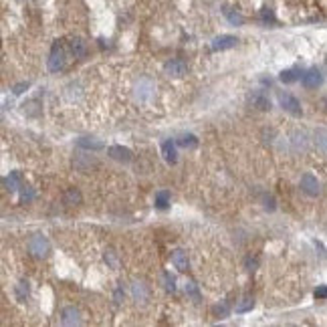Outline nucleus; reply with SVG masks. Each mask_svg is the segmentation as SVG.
Instances as JSON below:
<instances>
[{"instance_id": "nucleus-27", "label": "nucleus", "mask_w": 327, "mask_h": 327, "mask_svg": "<svg viewBox=\"0 0 327 327\" xmlns=\"http://www.w3.org/2000/svg\"><path fill=\"white\" fill-rule=\"evenodd\" d=\"M254 307V299L253 297H245L241 303L236 305V313H247V311H251Z\"/></svg>"}, {"instance_id": "nucleus-11", "label": "nucleus", "mask_w": 327, "mask_h": 327, "mask_svg": "<svg viewBox=\"0 0 327 327\" xmlns=\"http://www.w3.org/2000/svg\"><path fill=\"white\" fill-rule=\"evenodd\" d=\"M249 101L253 103V107L258 109V111H269V109H271V99H269L263 91H254V93L249 97Z\"/></svg>"}, {"instance_id": "nucleus-30", "label": "nucleus", "mask_w": 327, "mask_h": 327, "mask_svg": "<svg viewBox=\"0 0 327 327\" xmlns=\"http://www.w3.org/2000/svg\"><path fill=\"white\" fill-rule=\"evenodd\" d=\"M186 293H188L190 297H194L196 301H200V293H198V287H196L194 281H188V283H186Z\"/></svg>"}, {"instance_id": "nucleus-3", "label": "nucleus", "mask_w": 327, "mask_h": 327, "mask_svg": "<svg viewBox=\"0 0 327 327\" xmlns=\"http://www.w3.org/2000/svg\"><path fill=\"white\" fill-rule=\"evenodd\" d=\"M279 105L283 107V111H287L293 117H301L303 115V107L299 103V99L291 93H279Z\"/></svg>"}, {"instance_id": "nucleus-1", "label": "nucleus", "mask_w": 327, "mask_h": 327, "mask_svg": "<svg viewBox=\"0 0 327 327\" xmlns=\"http://www.w3.org/2000/svg\"><path fill=\"white\" fill-rule=\"evenodd\" d=\"M29 251L33 256L36 258H47L49 253H51V243H49V238L47 236H42V234H35L31 236V241H29Z\"/></svg>"}, {"instance_id": "nucleus-35", "label": "nucleus", "mask_w": 327, "mask_h": 327, "mask_svg": "<svg viewBox=\"0 0 327 327\" xmlns=\"http://www.w3.org/2000/svg\"><path fill=\"white\" fill-rule=\"evenodd\" d=\"M27 89H29V83H18V85L12 87V93H14V95H20V93H25Z\"/></svg>"}, {"instance_id": "nucleus-18", "label": "nucleus", "mask_w": 327, "mask_h": 327, "mask_svg": "<svg viewBox=\"0 0 327 327\" xmlns=\"http://www.w3.org/2000/svg\"><path fill=\"white\" fill-rule=\"evenodd\" d=\"M73 166H75V170H79L81 174H87L91 170V166H93V160L89 158V156H77L75 160H73Z\"/></svg>"}, {"instance_id": "nucleus-8", "label": "nucleus", "mask_w": 327, "mask_h": 327, "mask_svg": "<svg viewBox=\"0 0 327 327\" xmlns=\"http://www.w3.org/2000/svg\"><path fill=\"white\" fill-rule=\"evenodd\" d=\"M236 42H238L236 36H232V35H220V36H216V38L212 40L210 49H212V51H226V49L236 47Z\"/></svg>"}, {"instance_id": "nucleus-6", "label": "nucleus", "mask_w": 327, "mask_h": 327, "mask_svg": "<svg viewBox=\"0 0 327 327\" xmlns=\"http://www.w3.org/2000/svg\"><path fill=\"white\" fill-rule=\"evenodd\" d=\"M107 156L113 158V160H117V162H125V164L134 160L132 149L123 147V145H109V147H107Z\"/></svg>"}, {"instance_id": "nucleus-12", "label": "nucleus", "mask_w": 327, "mask_h": 327, "mask_svg": "<svg viewBox=\"0 0 327 327\" xmlns=\"http://www.w3.org/2000/svg\"><path fill=\"white\" fill-rule=\"evenodd\" d=\"M61 321L63 325H79L81 323V313L75 307H65L61 311Z\"/></svg>"}, {"instance_id": "nucleus-17", "label": "nucleus", "mask_w": 327, "mask_h": 327, "mask_svg": "<svg viewBox=\"0 0 327 327\" xmlns=\"http://www.w3.org/2000/svg\"><path fill=\"white\" fill-rule=\"evenodd\" d=\"M69 47H71V53L75 55V59H81V57H85V53H87V45H85V40H83V38H79V36L71 38Z\"/></svg>"}, {"instance_id": "nucleus-26", "label": "nucleus", "mask_w": 327, "mask_h": 327, "mask_svg": "<svg viewBox=\"0 0 327 327\" xmlns=\"http://www.w3.org/2000/svg\"><path fill=\"white\" fill-rule=\"evenodd\" d=\"M16 297L18 301H27L29 297V281H18V285H16Z\"/></svg>"}, {"instance_id": "nucleus-21", "label": "nucleus", "mask_w": 327, "mask_h": 327, "mask_svg": "<svg viewBox=\"0 0 327 327\" xmlns=\"http://www.w3.org/2000/svg\"><path fill=\"white\" fill-rule=\"evenodd\" d=\"M176 144L182 145V147H186V149H194L196 145H198V138H196L194 134H182V136L176 140Z\"/></svg>"}, {"instance_id": "nucleus-32", "label": "nucleus", "mask_w": 327, "mask_h": 327, "mask_svg": "<svg viewBox=\"0 0 327 327\" xmlns=\"http://www.w3.org/2000/svg\"><path fill=\"white\" fill-rule=\"evenodd\" d=\"M164 281H166V289H168V291H174V289H176V279H174L170 273L164 275Z\"/></svg>"}, {"instance_id": "nucleus-28", "label": "nucleus", "mask_w": 327, "mask_h": 327, "mask_svg": "<svg viewBox=\"0 0 327 327\" xmlns=\"http://www.w3.org/2000/svg\"><path fill=\"white\" fill-rule=\"evenodd\" d=\"M35 200V190L31 186H20V202H33Z\"/></svg>"}, {"instance_id": "nucleus-5", "label": "nucleus", "mask_w": 327, "mask_h": 327, "mask_svg": "<svg viewBox=\"0 0 327 327\" xmlns=\"http://www.w3.org/2000/svg\"><path fill=\"white\" fill-rule=\"evenodd\" d=\"M186 71H188V65H186L182 59H172V61H168V63L164 65V73H166L168 77L180 79V77L186 75Z\"/></svg>"}, {"instance_id": "nucleus-14", "label": "nucleus", "mask_w": 327, "mask_h": 327, "mask_svg": "<svg viewBox=\"0 0 327 327\" xmlns=\"http://www.w3.org/2000/svg\"><path fill=\"white\" fill-rule=\"evenodd\" d=\"M170 258H172V265L176 267L178 271H186V269H188V256H186V253H184L182 249L172 251Z\"/></svg>"}, {"instance_id": "nucleus-29", "label": "nucleus", "mask_w": 327, "mask_h": 327, "mask_svg": "<svg viewBox=\"0 0 327 327\" xmlns=\"http://www.w3.org/2000/svg\"><path fill=\"white\" fill-rule=\"evenodd\" d=\"M103 260H105V263H107L109 267H111V269H117V256H115V253H113V251H105Z\"/></svg>"}, {"instance_id": "nucleus-7", "label": "nucleus", "mask_w": 327, "mask_h": 327, "mask_svg": "<svg viewBox=\"0 0 327 327\" xmlns=\"http://www.w3.org/2000/svg\"><path fill=\"white\" fill-rule=\"evenodd\" d=\"M154 91H156V87H154V83H151L149 79H140V83H136V97L140 101L151 99Z\"/></svg>"}, {"instance_id": "nucleus-23", "label": "nucleus", "mask_w": 327, "mask_h": 327, "mask_svg": "<svg viewBox=\"0 0 327 327\" xmlns=\"http://www.w3.org/2000/svg\"><path fill=\"white\" fill-rule=\"evenodd\" d=\"M224 16L228 18V23L234 25V27H241V25L245 23V16H243L241 12H236L234 8H228V6L224 8Z\"/></svg>"}, {"instance_id": "nucleus-16", "label": "nucleus", "mask_w": 327, "mask_h": 327, "mask_svg": "<svg viewBox=\"0 0 327 327\" xmlns=\"http://www.w3.org/2000/svg\"><path fill=\"white\" fill-rule=\"evenodd\" d=\"M20 180H23V176H20V172H10L8 176L2 178V186L8 190V192H14L20 188Z\"/></svg>"}, {"instance_id": "nucleus-22", "label": "nucleus", "mask_w": 327, "mask_h": 327, "mask_svg": "<svg viewBox=\"0 0 327 327\" xmlns=\"http://www.w3.org/2000/svg\"><path fill=\"white\" fill-rule=\"evenodd\" d=\"M63 200H65V204H81L83 202V196H81V192L77 188H69L67 192H65Z\"/></svg>"}, {"instance_id": "nucleus-2", "label": "nucleus", "mask_w": 327, "mask_h": 327, "mask_svg": "<svg viewBox=\"0 0 327 327\" xmlns=\"http://www.w3.org/2000/svg\"><path fill=\"white\" fill-rule=\"evenodd\" d=\"M65 57H67V55H65L63 42L57 40L55 45H53V49H51V55H49V69H51L53 73L65 69V65H67V59H65Z\"/></svg>"}, {"instance_id": "nucleus-19", "label": "nucleus", "mask_w": 327, "mask_h": 327, "mask_svg": "<svg viewBox=\"0 0 327 327\" xmlns=\"http://www.w3.org/2000/svg\"><path fill=\"white\" fill-rule=\"evenodd\" d=\"M77 145L83 147V149H91V151L103 149V144L97 142V140H93V138H79V140H77Z\"/></svg>"}, {"instance_id": "nucleus-34", "label": "nucleus", "mask_w": 327, "mask_h": 327, "mask_svg": "<svg viewBox=\"0 0 327 327\" xmlns=\"http://www.w3.org/2000/svg\"><path fill=\"white\" fill-rule=\"evenodd\" d=\"M313 295H315V299H327V285H319Z\"/></svg>"}, {"instance_id": "nucleus-13", "label": "nucleus", "mask_w": 327, "mask_h": 327, "mask_svg": "<svg viewBox=\"0 0 327 327\" xmlns=\"http://www.w3.org/2000/svg\"><path fill=\"white\" fill-rule=\"evenodd\" d=\"M162 156L168 164H176L178 162V151H176V144H174L172 140L164 142L162 144Z\"/></svg>"}, {"instance_id": "nucleus-10", "label": "nucleus", "mask_w": 327, "mask_h": 327, "mask_svg": "<svg viewBox=\"0 0 327 327\" xmlns=\"http://www.w3.org/2000/svg\"><path fill=\"white\" fill-rule=\"evenodd\" d=\"M132 297H134L136 303H142V305H145L149 301V289H147L145 283H134L132 285Z\"/></svg>"}, {"instance_id": "nucleus-9", "label": "nucleus", "mask_w": 327, "mask_h": 327, "mask_svg": "<svg viewBox=\"0 0 327 327\" xmlns=\"http://www.w3.org/2000/svg\"><path fill=\"white\" fill-rule=\"evenodd\" d=\"M301 81H303V87H307V89H317L323 83V75L319 69H309L307 73H303Z\"/></svg>"}, {"instance_id": "nucleus-33", "label": "nucleus", "mask_w": 327, "mask_h": 327, "mask_svg": "<svg viewBox=\"0 0 327 327\" xmlns=\"http://www.w3.org/2000/svg\"><path fill=\"white\" fill-rule=\"evenodd\" d=\"M214 313H216L218 317H220V319H222V317H226V315H228V305H226V303L218 305V307H214Z\"/></svg>"}, {"instance_id": "nucleus-24", "label": "nucleus", "mask_w": 327, "mask_h": 327, "mask_svg": "<svg viewBox=\"0 0 327 327\" xmlns=\"http://www.w3.org/2000/svg\"><path fill=\"white\" fill-rule=\"evenodd\" d=\"M154 204L158 210H166L170 206V192L168 190H160L156 194V198H154Z\"/></svg>"}, {"instance_id": "nucleus-25", "label": "nucleus", "mask_w": 327, "mask_h": 327, "mask_svg": "<svg viewBox=\"0 0 327 327\" xmlns=\"http://www.w3.org/2000/svg\"><path fill=\"white\" fill-rule=\"evenodd\" d=\"M279 79L283 81V83H295L297 79H301V71L297 69V67H293V69H285L281 75H279Z\"/></svg>"}, {"instance_id": "nucleus-20", "label": "nucleus", "mask_w": 327, "mask_h": 327, "mask_svg": "<svg viewBox=\"0 0 327 327\" xmlns=\"http://www.w3.org/2000/svg\"><path fill=\"white\" fill-rule=\"evenodd\" d=\"M291 144H293V147L297 151H305V149H307V136H305L303 132H293Z\"/></svg>"}, {"instance_id": "nucleus-4", "label": "nucleus", "mask_w": 327, "mask_h": 327, "mask_svg": "<svg viewBox=\"0 0 327 327\" xmlns=\"http://www.w3.org/2000/svg\"><path fill=\"white\" fill-rule=\"evenodd\" d=\"M301 190L307 196H311V198H315V196L321 194V184L313 174H303L301 176Z\"/></svg>"}, {"instance_id": "nucleus-15", "label": "nucleus", "mask_w": 327, "mask_h": 327, "mask_svg": "<svg viewBox=\"0 0 327 327\" xmlns=\"http://www.w3.org/2000/svg\"><path fill=\"white\" fill-rule=\"evenodd\" d=\"M313 144L317 145L321 154H327V129L325 127H317L313 132Z\"/></svg>"}, {"instance_id": "nucleus-31", "label": "nucleus", "mask_w": 327, "mask_h": 327, "mask_svg": "<svg viewBox=\"0 0 327 327\" xmlns=\"http://www.w3.org/2000/svg\"><path fill=\"white\" fill-rule=\"evenodd\" d=\"M260 18H263V23H275V14H273V10H269V8H263L260 10Z\"/></svg>"}]
</instances>
